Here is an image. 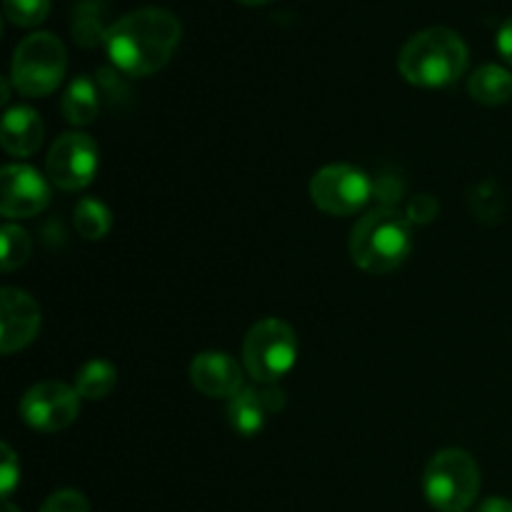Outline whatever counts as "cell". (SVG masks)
I'll return each instance as SVG.
<instances>
[{
    "mask_svg": "<svg viewBox=\"0 0 512 512\" xmlns=\"http://www.w3.org/2000/svg\"><path fill=\"white\" fill-rule=\"evenodd\" d=\"M60 113L75 128L90 125L100 113V98L98 85L88 78V75H78L73 83L65 88L63 98H60Z\"/></svg>",
    "mask_w": 512,
    "mask_h": 512,
    "instance_id": "15",
    "label": "cell"
},
{
    "mask_svg": "<svg viewBox=\"0 0 512 512\" xmlns=\"http://www.w3.org/2000/svg\"><path fill=\"white\" fill-rule=\"evenodd\" d=\"M473 512H512V500L508 498H488Z\"/></svg>",
    "mask_w": 512,
    "mask_h": 512,
    "instance_id": "26",
    "label": "cell"
},
{
    "mask_svg": "<svg viewBox=\"0 0 512 512\" xmlns=\"http://www.w3.org/2000/svg\"><path fill=\"white\" fill-rule=\"evenodd\" d=\"M73 223L85 240H103L113 228V213L100 200L83 198L73 208Z\"/></svg>",
    "mask_w": 512,
    "mask_h": 512,
    "instance_id": "19",
    "label": "cell"
},
{
    "mask_svg": "<svg viewBox=\"0 0 512 512\" xmlns=\"http://www.w3.org/2000/svg\"><path fill=\"white\" fill-rule=\"evenodd\" d=\"M413 250V225L408 215L383 205L370 210L350 233V258L370 275L398 270Z\"/></svg>",
    "mask_w": 512,
    "mask_h": 512,
    "instance_id": "3",
    "label": "cell"
},
{
    "mask_svg": "<svg viewBox=\"0 0 512 512\" xmlns=\"http://www.w3.org/2000/svg\"><path fill=\"white\" fill-rule=\"evenodd\" d=\"M40 512H90V505L78 490H58L40 505Z\"/></svg>",
    "mask_w": 512,
    "mask_h": 512,
    "instance_id": "23",
    "label": "cell"
},
{
    "mask_svg": "<svg viewBox=\"0 0 512 512\" xmlns=\"http://www.w3.org/2000/svg\"><path fill=\"white\" fill-rule=\"evenodd\" d=\"M80 413V395L58 380L33 385L20 400V418L40 433H60L70 428Z\"/></svg>",
    "mask_w": 512,
    "mask_h": 512,
    "instance_id": "9",
    "label": "cell"
},
{
    "mask_svg": "<svg viewBox=\"0 0 512 512\" xmlns=\"http://www.w3.org/2000/svg\"><path fill=\"white\" fill-rule=\"evenodd\" d=\"M180 38L183 25L170 10L138 8L110 25L105 50L120 75L148 78L170 63Z\"/></svg>",
    "mask_w": 512,
    "mask_h": 512,
    "instance_id": "1",
    "label": "cell"
},
{
    "mask_svg": "<svg viewBox=\"0 0 512 512\" xmlns=\"http://www.w3.org/2000/svg\"><path fill=\"white\" fill-rule=\"evenodd\" d=\"M435 213H438V203H435L430 195H418V198L410 200L408 205V220L413 223V220H418V223H430V220L435 218Z\"/></svg>",
    "mask_w": 512,
    "mask_h": 512,
    "instance_id": "24",
    "label": "cell"
},
{
    "mask_svg": "<svg viewBox=\"0 0 512 512\" xmlns=\"http://www.w3.org/2000/svg\"><path fill=\"white\" fill-rule=\"evenodd\" d=\"M3 512H18V510H15V508H13V505H10V503H5V508H3Z\"/></svg>",
    "mask_w": 512,
    "mask_h": 512,
    "instance_id": "28",
    "label": "cell"
},
{
    "mask_svg": "<svg viewBox=\"0 0 512 512\" xmlns=\"http://www.w3.org/2000/svg\"><path fill=\"white\" fill-rule=\"evenodd\" d=\"M238 3H243V5H250V8H255V5H265V3H273V0H238Z\"/></svg>",
    "mask_w": 512,
    "mask_h": 512,
    "instance_id": "27",
    "label": "cell"
},
{
    "mask_svg": "<svg viewBox=\"0 0 512 512\" xmlns=\"http://www.w3.org/2000/svg\"><path fill=\"white\" fill-rule=\"evenodd\" d=\"M495 45H498V53L503 55L505 63L512 65V18H508L503 25H500Z\"/></svg>",
    "mask_w": 512,
    "mask_h": 512,
    "instance_id": "25",
    "label": "cell"
},
{
    "mask_svg": "<svg viewBox=\"0 0 512 512\" xmlns=\"http://www.w3.org/2000/svg\"><path fill=\"white\" fill-rule=\"evenodd\" d=\"M283 408V393L265 385V388H243L228 403V420L233 430L243 438H255L265 428L268 418Z\"/></svg>",
    "mask_w": 512,
    "mask_h": 512,
    "instance_id": "13",
    "label": "cell"
},
{
    "mask_svg": "<svg viewBox=\"0 0 512 512\" xmlns=\"http://www.w3.org/2000/svg\"><path fill=\"white\" fill-rule=\"evenodd\" d=\"M373 190L370 175L348 163L325 165L310 180V198L315 208L335 218L360 213L373 198Z\"/></svg>",
    "mask_w": 512,
    "mask_h": 512,
    "instance_id": "7",
    "label": "cell"
},
{
    "mask_svg": "<svg viewBox=\"0 0 512 512\" xmlns=\"http://www.w3.org/2000/svg\"><path fill=\"white\" fill-rule=\"evenodd\" d=\"M18 480H20L18 455L13 453V448H10L8 443H3L0 445V493H3L5 500L13 495Z\"/></svg>",
    "mask_w": 512,
    "mask_h": 512,
    "instance_id": "22",
    "label": "cell"
},
{
    "mask_svg": "<svg viewBox=\"0 0 512 512\" xmlns=\"http://www.w3.org/2000/svg\"><path fill=\"white\" fill-rule=\"evenodd\" d=\"M110 25H105L103 10H100V3L95 0H83L78 3L73 15V38L75 43L83 45V48H95V45L103 43L108 38Z\"/></svg>",
    "mask_w": 512,
    "mask_h": 512,
    "instance_id": "18",
    "label": "cell"
},
{
    "mask_svg": "<svg viewBox=\"0 0 512 512\" xmlns=\"http://www.w3.org/2000/svg\"><path fill=\"white\" fill-rule=\"evenodd\" d=\"M43 120L28 105H18V108L8 110L3 118V148L8 155L15 158H28L43 143Z\"/></svg>",
    "mask_w": 512,
    "mask_h": 512,
    "instance_id": "14",
    "label": "cell"
},
{
    "mask_svg": "<svg viewBox=\"0 0 512 512\" xmlns=\"http://www.w3.org/2000/svg\"><path fill=\"white\" fill-rule=\"evenodd\" d=\"M98 165V145L85 133L60 135L50 148L48 160H45L50 183L60 190H68V193L88 188L98 175Z\"/></svg>",
    "mask_w": 512,
    "mask_h": 512,
    "instance_id": "8",
    "label": "cell"
},
{
    "mask_svg": "<svg viewBox=\"0 0 512 512\" xmlns=\"http://www.w3.org/2000/svg\"><path fill=\"white\" fill-rule=\"evenodd\" d=\"M5 18L20 28H35L50 13V0H3Z\"/></svg>",
    "mask_w": 512,
    "mask_h": 512,
    "instance_id": "21",
    "label": "cell"
},
{
    "mask_svg": "<svg viewBox=\"0 0 512 512\" xmlns=\"http://www.w3.org/2000/svg\"><path fill=\"white\" fill-rule=\"evenodd\" d=\"M118 385V370L108 360H88L83 368L75 373V393L83 400H103Z\"/></svg>",
    "mask_w": 512,
    "mask_h": 512,
    "instance_id": "17",
    "label": "cell"
},
{
    "mask_svg": "<svg viewBox=\"0 0 512 512\" xmlns=\"http://www.w3.org/2000/svg\"><path fill=\"white\" fill-rule=\"evenodd\" d=\"M68 53L53 33H30L18 43L10 65V80L25 98H45L55 93L65 78Z\"/></svg>",
    "mask_w": 512,
    "mask_h": 512,
    "instance_id": "5",
    "label": "cell"
},
{
    "mask_svg": "<svg viewBox=\"0 0 512 512\" xmlns=\"http://www.w3.org/2000/svg\"><path fill=\"white\" fill-rule=\"evenodd\" d=\"M50 203V183L30 165H5L0 175V213L8 220L33 218Z\"/></svg>",
    "mask_w": 512,
    "mask_h": 512,
    "instance_id": "10",
    "label": "cell"
},
{
    "mask_svg": "<svg viewBox=\"0 0 512 512\" xmlns=\"http://www.w3.org/2000/svg\"><path fill=\"white\" fill-rule=\"evenodd\" d=\"M423 493L438 512H468L480 493V468L468 450L445 448L430 458Z\"/></svg>",
    "mask_w": 512,
    "mask_h": 512,
    "instance_id": "4",
    "label": "cell"
},
{
    "mask_svg": "<svg viewBox=\"0 0 512 512\" xmlns=\"http://www.w3.org/2000/svg\"><path fill=\"white\" fill-rule=\"evenodd\" d=\"M468 93L475 103L488 105V108L505 105L512 98V73L495 63L480 65V68L470 75Z\"/></svg>",
    "mask_w": 512,
    "mask_h": 512,
    "instance_id": "16",
    "label": "cell"
},
{
    "mask_svg": "<svg viewBox=\"0 0 512 512\" xmlns=\"http://www.w3.org/2000/svg\"><path fill=\"white\" fill-rule=\"evenodd\" d=\"M298 338L285 320L265 318L248 330L243 340V365L260 385H275L295 368Z\"/></svg>",
    "mask_w": 512,
    "mask_h": 512,
    "instance_id": "6",
    "label": "cell"
},
{
    "mask_svg": "<svg viewBox=\"0 0 512 512\" xmlns=\"http://www.w3.org/2000/svg\"><path fill=\"white\" fill-rule=\"evenodd\" d=\"M43 313L30 293L20 288H3L0 293V350L3 355H13L28 348L38 335Z\"/></svg>",
    "mask_w": 512,
    "mask_h": 512,
    "instance_id": "11",
    "label": "cell"
},
{
    "mask_svg": "<svg viewBox=\"0 0 512 512\" xmlns=\"http://www.w3.org/2000/svg\"><path fill=\"white\" fill-rule=\"evenodd\" d=\"M470 53L465 40L445 25H433L415 33L400 48L398 70L410 85L445 88L460 80L468 70Z\"/></svg>",
    "mask_w": 512,
    "mask_h": 512,
    "instance_id": "2",
    "label": "cell"
},
{
    "mask_svg": "<svg viewBox=\"0 0 512 512\" xmlns=\"http://www.w3.org/2000/svg\"><path fill=\"white\" fill-rule=\"evenodd\" d=\"M30 250H33V240L25 233L20 225L5 223L3 228V258H0V265H3L5 273H13V270L23 268L30 258Z\"/></svg>",
    "mask_w": 512,
    "mask_h": 512,
    "instance_id": "20",
    "label": "cell"
},
{
    "mask_svg": "<svg viewBox=\"0 0 512 512\" xmlns=\"http://www.w3.org/2000/svg\"><path fill=\"white\" fill-rule=\"evenodd\" d=\"M190 380H193L195 390L208 398H233L243 385V368L235 358L228 353H218V350H208V353L195 355L190 363Z\"/></svg>",
    "mask_w": 512,
    "mask_h": 512,
    "instance_id": "12",
    "label": "cell"
}]
</instances>
